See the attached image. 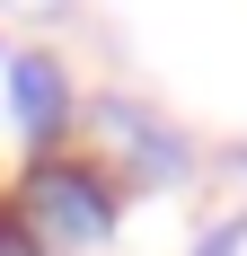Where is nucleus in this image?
<instances>
[{
  "label": "nucleus",
  "instance_id": "nucleus-3",
  "mask_svg": "<svg viewBox=\"0 0 247 256\" xmlns=\"http://www.w3.org/2000/svg\"><path fill=\"white\" fill-rule=\"evenodd\" d=\"M98 132L115 142L124 159H132V168H142V177H176V168H186L176 132H159V124L142 115V106H98Z\"/></svg>",
  "mask_w": 247,
  "mask_h": 256
},
{
  "label": "nucleus",
  "instance_id": "nucleus-4",
  "mask_svg": "<svg viewBox=\"0 0 247 256\" xmlns=\"http://www.w3.org/2000/svg\"><path fill=\"white\" fill-rule=\"evenodd\" d=\"M0 256H44L36 238H26V221H18V212H0Z\"/></svg>",
  "mask_w": 247,
  "mask_h": 256
},
{
  "label": "nucleus",
  "instance_id": "nucleus-5",
  "mask_svg": "<svg viewBox=\"0 0 247 256\" xmlns=\"http://www.w3.org/2000/svg\"><path fill=\"white\" fill-rule=\"evenodd\" d=\"M9 9H26V18H53V9H62V0H9Z\"/></svg>",
  "mask_w": 247,
  "mask_h": 256
},
{
  "label": "nucleus",
  "instance_id": "nucleus-1",
  "mask_svg": "<svg viewBox=\"0 0 247 256\" xmlns=\"http://www.w3.org/2000/svg\"><path fill=\"white\" fill-rule=\"evenodd\" d=\"M18 221H26V238H36L44 256H88V248H106V230H115V186H106L98 168L44 159V168L26 177V194H18Z\"/></svg>",
  "mask_w": 247,
  "mask_h": 256
},
{
  "label": "nucleus",
  "instance_id": "nucleus-2",
  "mask_svg": "<svg viewBox=\"0 0 247 256\" xmlns=\"http://www.w3.org/2000/svg\"><path fill=\"white\" fill-rule=\"evenodd\" d=\"M9 115H18L26 142H53V132L71 124V88H62V62L53 53H36V44L9 53Z\"/></svg>",
  "mask_w": 247,
  "mask_h": 256
}]
</instances>
